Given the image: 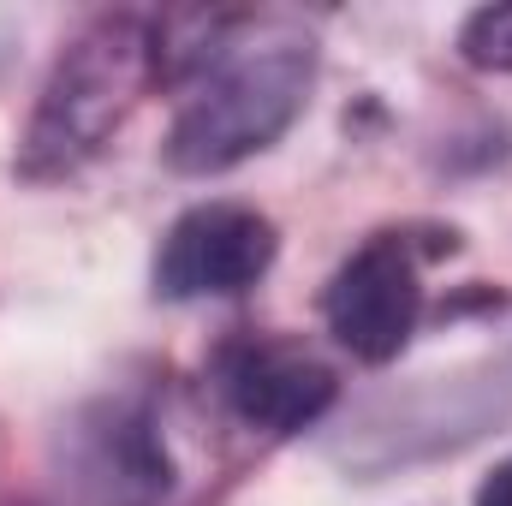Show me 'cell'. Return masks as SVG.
Here are the masks:
<instances>
[{
	"instance_id": "6da1fadb",
	"label": "cell",
	"mask_w": 512,
	"mask_h": 506,
	"mask_svg": "<svg viewBox=\"0 0 512 506\" xmlns=\"http://www.w3.org/2000/svg\"><path fill=\"white\" fill-rule=\"evenodd\" d=\"M245 24L251 18L227 30L215 66L197 72L185 108L167 126L161 161L185 179L233 173L251 155L274 149L316 90V42L304 30L256 18V36H245Z\"/></svg>"
},
{
	"instance_id": "7a4b0ae2",
	"label": "cell",
	"mask_w": 512,
	"mask_h": 506,
	"mask_svg": "<svg viewBox=\"0 0 512 506\" xmlns=\"http://www.w3.org/2000/svg\"><path fill=\"white\" fill-rule=\"evenodd\" d=\"M155 84V24L143 12H102L96 24H84L60 48L18 137V179L48 185L96 161Z\"/></svg>"
},
{
	"instance_id": "3957f363",
	"label": "cell",
	"mask_w": 512,
	"mask_h": 506,
	"mask_svg": "<svg viewBox=\"0 0 512 506\" xmlns=\"http://www.w3.org/2000/svg\"><path fill=\"white\" fill-rule=\"evenodd\" d=\"M459 251L453 227H382L322 286V322L358 364H393L423 322V262Z\"/></svg>"
},
{
	"instance_id": "277c9868",
	"label": "cell",
	"mask_w": 512,
	"mask_h": 506,
	"mask_svg": "<svg viewBox=\"0 0 512 506\" xmlns=\"http://www.w3.org/2000/svg\"><path fill=\"white\" fill-rule=\"evenodd\" d=\"M280 233L251 203H191L155 245V298L197 304V298H239L274 268Z\"/></svg>"
},
{
	"instance_id": "5b68a950",
	"label": "cell",
	"mask_w": 512,
	"mask_h": 506,
	"mask_svg": "<svg viewBox=\"0 0 512 506\" xmlns=\"http://www.w3.org/2000/svg\"><path fill=\"white\" fill-rule=\"evenodd\" d=\"M209 381L221 393V405L268 441L304 435L328 417V405L340 399V376L298 340L280 334H233L215 346Z\"/></svg>"
},
{
	"instance_id": "8992f818",
	"label": "cell",
	"mask_w": 512,
	"mask_h": 506,
	"mask_svg": "<svg viewBox=\"0 0 512 506\" xmlns=\"http://www.w3.org/2000/svg\"><path fill=\"white\" fill-rule=\"evenodd\" d=\"M90 477L102 483V495H120V501H155L167 489V453L149 411L114 405L90 429Z\"/></svg>"
},
{
	"instance_id": "52a82bcc",
	"label": "cell",
	"mask_w": 512,
	"mask_h": 506,
	"mask_svg": "<svg viewBox=\"0 0 512 506\" xmlns=\"http://www.w3.org/2000/svg\"><path fill=\"white\" fill-rule=\"evenodd\" d=\"M459 60L477 66V72H501V78H512V0H501V6H477V12L459 24Z\"/></svg>"
},
{
	"instance_id": "ba28073f",
	"label": "cell",
	"mask_w": 512,
	"mask_h": 506,
	"mask_svg": "<svg viewBox=\"0 0 512 506\" xmlns=\"http://www.w3.org/2000/svg\"><path fill=\"white\" fill-rule=\"evenodd\" d=\"M471 506H512V453L483 477V483H477V501Z\"/></svg>"
}]
</instances>
